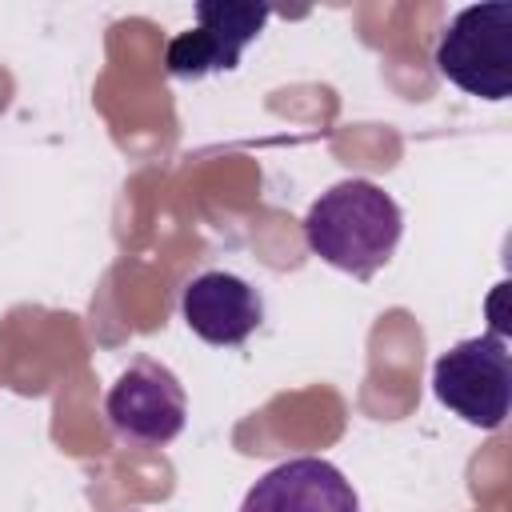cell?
<instances>
[{"mask_svg": "<svg viewBox=\"0 0 512 512\" xmlns=\"http://www.w3.org/2000/svg\"><path fill=\"white\" fill-rule=\"evenodd\" d=\"M400 232H404L400 204L376 180L364 176L332 184L312 200L304 216V240L312 256L356 280L376 276L392 260Z\"/></svg>", "mask_w": 512, "mask_h": 512, "instance_id": "6da1fadb", "label": "cell"}, {"mask_svg": "<svg viewBox=\"0 0 512 512\" xmlns=\"http://www.w3.org/2000/svg\"><path fill=\"white\" fill-rule=\"evenodd\" d=\"M436 68L448 84L480 100H508L512 96V4H472L460 8L440 40H436Z\"/></svg>", "mask_w": 512, "mask_h": 512, "instance_id": "7a4b0ae2", "label": "cell"}, {"mask_svg": "<svg viewBox=\"0 0 512 512\" xmlns=\"http://www.w3.org/2000/svg\"><path fill=\"white\" fill-rule=\"evenodd\" d=\"M436 400L472 428H500L512 408V360L508 344L488 332L452 344L432 364Z\"/></svg>", "mask_w": 512, "mask_h": 512, "instance_id": "3957f363", "label": "cell"}, {"mask_svg": "<svg viewBox=\"0 0 512 512\" xmlns=\"http://www.w3.org/2000/svg\"><path fill=\"white\" fill-rule=\"evenodd\" d=\"M104 416L124 444L160 448L184 432L188 396H184V384L176 380V372L168 364L140 356L108 388Z\"/></svg>", "mask_w": 512, "mask_h": 512, "instance_id": "277c9868", "label": "cell"}, {"mask_svg": "<svg viewBox=\"0 0 512 512\" xmlns=\"http://www.w3.org/2000/svg\"><path fill=\"white\" fill-rule=\"evenodd\" d=\"M264 4L248 0H200L196 4V28L176 32L164 48L168 76L196 80L208 72H232L252 40H260L268 24Z\"/></svg>", "mask_w": 512, "mask_h": 512, "instance_id": "5b68a950", "label": "cell"}, {"mask_svg": "<svg viewBox=\"0 0 512 512\" xmlns=\"http://www.w3.org/2000/svg\"><path fill=\"white\" fill-rule=\"evenodd\" d=\"M180 316L204 344L236 348L264 324V296L244 276L208 268L184 284Z\"/></svg>", "mask_w": 512, "mask_h": 512, "instance_id": "8992f818", "label": "cell"}, {"mask_svg": "<svg viewBox=\"0 0 512 512\" xmlns=\"http://www.w3.org/2000/svg\"><path fill=\"white\" fill-rule=\"evenodd\" d=\"M240 512H360V496L332 460L296 456L268 468L244 492Z\"/></svg>", "mask_w": 512, "mask_h": 512, "instance_id": "52a82bcc", "label": "cell"}]
</instances>
